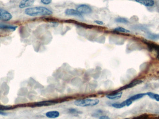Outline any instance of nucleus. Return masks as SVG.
Wrapping results in <instances>:
<instances>
[{"instance_id":"4be33fe9","label":"nucleus","mask_w":159,"mask_h":119,"mask_svg":"<svg viewBox=\"0 0 159 119\" xmlns=\"http://www.w3.org/2000/svg\"><path fill=\"white\" fill-rule=\"evenodd\" d=\"M150 37L152 39H157V38H159V35H151V36Z\"/></svg>"},{"instance_id":"7ed1b4c3","label":"nucleus","mask_w":159,"mask_h":119,"mask_svg":"<svg viewBox=\"0 0 159 119\" xmlns=\"http://www.w3.org/2000/svg\"><path fill=\"white\" fill-rule=\"evenodd\" d=\"M76 10L79 12V13L82 14H89L92 12V9L90 7L86 4L79 5L77 7Z\"/></svg>"},{"instance_id":"dca6fc26","label":"nucleus","mask_w":159,"mask_h":119,"mask_svg":"<svg viewBox=\"0 0 159 119\" xmlns=\"http://www.w3.org/2000/svg\"><path fill=\"white\" fill-rule=\"evenodd\" d=\"M114 30L115 31L119 32H121V33H130L129 30H126V29H125V28H123V27H116V28H115Z\"/></svg>"},{"instance_id":"9d476101","label":"nucleus","mask_w":159,"mask_h":119,"mask_svg":"<svg viewBox=\"0 0 159 119\" xmlns=\"http://www.w3.org/2000/svg\"><path fill=\"white\" fill-rule=\"evenodd\" d=\"M135 1L136 2L148 7H153L155 5V1L154 0H135Z\"/></svg>"},{"instance_id":"f03ea898","label":"nucleus","mask_w":159,"mask_h":119,"mask_svg":"<svg viewBox=\"0 0 159 119\" xmlns=\"http://www.w3.org/2000/svg\"><path fill=\"white\" fill-rule=\"evenodd\" d=\"M99 102L100 101L98 99H86L75 101L74 104L78 106L86 107L95 106L98 104Z\"/></svg>"},{"instance_id":"f8f14e48","label":"nucleus","mask_w":159,"mask_h":119,"mask_svg":"<svg viewBox=\"0 0 159 119\" xmlns=\"http://www.w3.org/2000/svg\"><path fill=\"white\" fill-rule=\"evenodd\" d=\"M60 113L57 111H51L46 113V116L49 118H56L59 117Z\"/></svg>"},{"instance_id":"9b49d317","label":"nucleus","mask_w":159,"mask_h":119,"mask_svg":"<svg viewBox=\"0 0 159 119\" xmlns=\"http://www.w3.org/2000/svg\"><path fill=\"white\" fill-rule=\"evenodd\" d=\"M122 95V92L120 91V92H116L115 94L107 95L106 97V98L110 100H118L121 98Z\"/></svg>"},{"instance_id":"6ab92c4d","label":"nucleus","mask_w":159,"mask_h":119,"mask_svg":"<svg viewBox=\"0 0 159 119\" xmlns=\"http://www.w3.org/2000/svg\"><path fill=\"white\" fill-rule=\"evenodd\" d=\"M69 111H70V113H71V114H78L80 113V111H79L77 110V109H70Z\"/></svg>"},{"instance_id":"a211bd4d","label":"nucleus","mask_w":159,"mask_h":119,"mask_svg":"<svg viewBox=\"0 0 159 119\" xmlns=\"http://www.w3.org/2000/svg\"><path fill=\"white\" fill-rule=\"evenodd\" d=\"M149 115L147 114H143V115H141L140 116H137V117H134L131 119H148L149 118Z\"/></svg>"},{"instance_id":"f257e3e1","label":"nucleus","mask_w":159,"mask_h":119,"mask_svg":"<svg viewBox=\"0 0 159 119\" xmlns=\"http://www.w3.org/2000/svg\"><path fill=\"white\" fill-rule=\"evenodd\" d=\"M25 14L30 16H50L53 14V12L50 9L44 7H36L26 9Z\"/></svg>"},{"instance_id":"423d86ee","label":"nucleus","mask_w":159,"mask_h":119,"mask_svg":"<svg viewBox=\"0 0 159 119\" xmlns=\"http://www.w3.org/2000/svg\"><path fill=\"white\" fill-rule=\"evenodd\" d=\"M142 83V81L141 80H135L133 81H131L129 84L126 85L125 86H123L121 89H120L117 92H120L123 90L127 89H128L133 88L134 86H136Z\"/></svg>"},{"instance_id":"5701e85b","label":"nucleus","mask_w":159,"mask_h":119,"mask_svg":"<svg viewBox=\"0 0 159 119\" xmlns=\"http://www.w3.org/2000/svg\"><path fill=\"white\" fill-rule=\"evenodd\" d=\"M95 23H96L97 24L100 25H103V24H104L103 21H95Z\"/></svg>"},{"instance_id":"1a4fd4ad","label":"nucleus","mask_w":159,"mask_h":119,"mask_svg":"<svg viewBox=\"0 0 159 119\" xmlns=\"http://www.w3.org/2000/svg\"><path fill=\"white\" fill-rule=\"evenodd\" d=\"M65 14L67 16H73L82 17V15L79 13L77 10L74 9H67L65 11Z\"/></svg>"},{"instance_id":"6e6552de","label":"nucleus","mask_w":159,"mask_h":119,"mask_svg":"<svg viewBox=\"0 0 159 119\" xmlns=\"http://www.w3.org/2000/svg\"><path fill=\"white\" fill-rule=\"evenodd\" d=\"M17 28V26L9 25L0 24V30L4 31H14Z\"/></svg>"},{"instance_id":"aec40b11","label":"nucleus","mask_w":159,"mask_h":119,"mask_svg":"<svg viewBox=\"0 0 159 119\" xmlns=\"http://www.w3.org/2000/svg\"><path fill=\"white\" fill-rule=\"evenodd\" d=\"M41 3H43V4L46 5H49L50 4L52 1V0H41Z\"/></svg>"},{"instance_id":"20e7f679","label":"nucleus","mask_w":159,"mask_h":119,"mask_svg":"<svg viewBox=\"0 0 159 119\" xmlns=\"http://www.w3.org/2000/svg\"><path fill=\"white\" fill-rule=\"evenodd\" d=\"M12 17V15L10 12L6 10L0 9V20L9 21L11 20Z\"/></svg>"},{"instance_id":"2eb2a0df","label":"nucleus","mask_w":159,"mask_h":119,"mask_svg":"<svg viewBox=\"0 0 159 119\" xmlns=\"http://www.w3.org/2000/svg\"><path fill=\"white\" fill-rule=\"evenodd\" d=\"M126 106L125 101L120 103H113L112 104V106L116 109H121Z\"/></svg>"},{"instance_id":"0eeeda50","label":"nucleus","mask_w":159,"mask_h":119,"mask_svg":"<svg viewBox=\"0 0 159 119\" xmlns=\"http://www.w3.org/2000/svg\"><path fill=\"white\" fill-rule=\"evenodd\" d=\"M35 0H21L19 3V7L20 9H24L29 7L34 4Z\"/></svg>"},{"instance_id":"393cba45","label":"nucleus","mask_w":159,"mask_h":119,"mask_svg":"<svg viewBox=\"0 0 159 119\" xmlns=\"http://www.w3.org/2000/svg\"><path fill=\"white\" fill-rule=\"evenodd\" d=\"M7 114L6 113H5L4 112H3V111H0V115H4V116H5Z\"/></svg>"},{"instance_id":"f3484780","label":"nucleus","mask_w":159,"mask_h":119,"mask_svg":"<svg viewBox=\"0 0 159 119\" xmlns=\"http://www.w3.org/2000/svg\"><path fill=\"white\" fill-rule=\"evenodd\" d=\"M115 21L118 23H128L129 22L126 19L124 18H118L115 19Z\"/></svg>"},{"instance_id":"39448f33","label":"nucleus","mask_w":159,"mask_h":119,"mask_svg":"<svg viewBox=\"0 0 159 119\" xmlns=\"http://www.w3.org/2000/svg\"><path fill=\"white\" fill-rule=\"evenodd\" d=\"M144 42L148 46L150 50H155L156 51L157 53L156 58L159 61V45L154 42H149L147 41H144Z\"/></svg>"},{"instance_id":"a878e982","label":"nucleus","mask_w":159,"mask_h":119,"mask_svg":"<svg viewBox=\"0 0 159 119\" xmlns=\"http://www.w3.org/2000/svg\"><path fill=\"white\" fill-rule=\"evenodd\" d=\"M159 119V117H158V118H156V119Z\"/></svg>"},{"instance_id":"412c9836","label":"nucleus","mask_w":159,"mask_h":119,"mask_svg":"<svg viewBox=\"0 0 159 119\" xmlns=\"http://www.w3.org/2000/svg\"><path fill=\"white\" fill-rule=\"evenodd\" d=\"M125 101L126 105V106H130L132 104V103H133V102H132V101H130L129 99H127V100H126Z\"/></svg>"},{"instance_id":"b1692460","label":"nucleus","mask_w":159,"mask_h":119,"mask_svg":"<svg viewBox=\"0 0 159 119\" xmlns=\"http://www.w3.org/2000/svg\"><path fill=\"white\" fill-rule=\"evenodd\" d=\"M99 119H111L109 117L107 116H102Z\"/></svg>"},{"instance_id":"ddd939ff","label":"nucleus","mask_w":159,"mask_h":119,"mask_svg":"<svg viewBox=\"0 0 159 119\" xmlns=\"http://www.w3.org/2000/svg\"><path fill=\"white\" fill-rule=\"evenodd\" d=\"M146 93H141V94H137V95H135L134 96H131V97L129 98V99L130 101L133 102L135 101L141 99L142 97H143L144 96H146Z\"/></svg>"},{"instance_id":"4468645a","label":"nucleus","mask_w":159,"mask_h":119,"mask_svg":"<svg viewBox=\"0 0 159 119\" xmlns=\"http://www.w3.org/2000/svg\"><path fill=\"white\" fill-rule=\"evenodd\" d=\"M146 95L151 99H154L156 101H159V95L154 94V93H151V92H148V93H146Z\"/></svg>"}]
</instances>
